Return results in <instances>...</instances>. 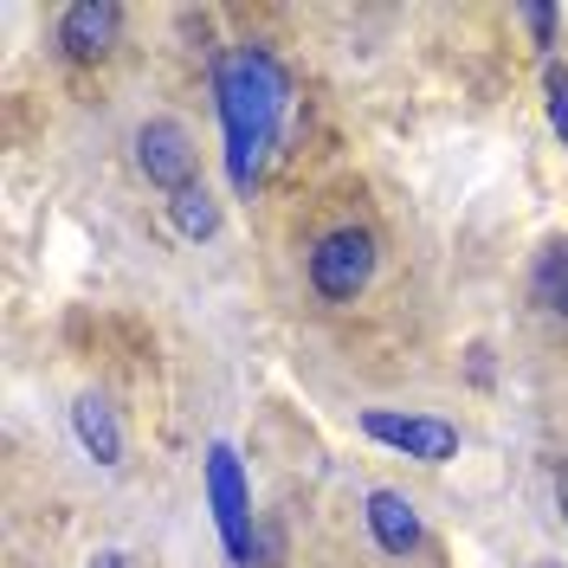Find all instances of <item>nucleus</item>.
<instances>
[{
	"instance_id": "f257e3e1",
	"label": "nucleus",
	"mask_w": 568,
	"mask_h": 568,
	"mask_svg": "<svg viewBox=\"0 0 568 568\" xmlns=\"http://www.w3.org/2000/svg\"><path fill=\"white\" fill-rule=\"evenodd\" d=\"M213 98H220V123H226V175L240 194L258 187L265 175V155L278 142L284 104H291V78L272 52L240 45L213 65Z\"/></svg>"
},
{
	"instance_id": "f03ea898",
	"label": "nucleus",
	"mask_w": 568,
	"mask_h": 568,
	"mask_svg": "<svg viewBox=\"0 0 568 568\" xmlns=\"http://www.w3.org/2000/svg\"><path fill=\"white\" fill-rule=\"evenodd\" d=\"M207 504H213V524H220L226 556L246 568V549H252V497H246L240 453H233L226 439H213V446H207Z\"/></svg>"
},
{
	"instance_id": "7ed1b4c3",
	"label": "nucleus",
	"mask_w": 568,
	"mask_h": 568,
	"mask_svg": "<svg viewBox=\"0 0 568 568\" xmlns=\"http://www.w3.org/2000/svg\"><path fill=\"white\" fill-rule=\"evenodd\" d=\"M368 278H375V240L362 226H336V233H323L311 246V284L329 304H349Z\"/></svg>"
},
{
	"instance_id": "20e7f679",
	"label": "nucleus",
	"mask_w": 568,
	"mask_h": 568,
	"mask_svg": "<svg viewBox=\"0 0 568 568\" xmlns=\"http://www.w3.org/2000/svg\"><path fill=\"white\" fill-rule=\"evenodd\" d=\"M362 433L382 439V446H394V453H407V459H420V465H446L453 453H459V426L433 420V414H388V407H368V414H362Z\"/></svg>"
},
{
	"instance_id": "39448f33",
	"label": "nucleus",
	"mask_w": 568,
	"mask_h": 568,
	"mask_svg": "<svg viewBox=\"0 0 568 568\" xmlns=\"http://www.w3.org/2000/svg\"><path fill=\"white\" fill-rule=\"evenodd\" d=\"M136 169L155 181L169 201H175V194H187V187H194V142H187V130H181V123H169V116L142 123V130H136Z\"/></svg>"
},
{
	"instance_id": "423d86ee",
	"label": "nucleus",
	"mask_w": 568,
	"mask_h": 568,
	"mask_svg": "<svg viewBox=\"0 0 568 568\" xmlns=\"http://www.w3.org/2000/svg\"><path fill=\"white\" fill-rule=\"evenodd\" d=\"M116 7L110 0H78V7H65V20H59V45H65L71 59H104L110 39H116Z\"/></svg>"
},
{
	"instance_id": "0eeeda50",
	"label": "nucleus",
	"mask_w": 568,
	"mask_h": 568,
	"mask_svg": "<svg viewBox=\"0 0 568 568\" xmlns=\"http://www.w3.org/2000/svg\"><path fill=\"white\" fill-rule=\"evenodd\" d=\"M368 530L388 556H414L420 549V510L400 491H368Z\"/></svg>"
},
{
	"instance_id": "6e6552de",
	"label": "nucleus",
	"mask_w": 568,
	"mask_h": 568,
	"mask_svg": "<svg viewBox=\"0 0 568 568\" xmlns=\"http://www.w3.org/2000/svg\"><path fill=\"white\" fill-rule=\"evenodd\" d=\"M71 426H78V446H84L98 465H116V459H123V426H116V414H110V400L84 394V400L71 407Z\"/></svg>"
},
{
	"instance_id": "1a4fd4ad",
	"label": "nucleus",
	"mask_w": 568,
	"mask_h": 568,
	"mask_svg": "<svg viewBox=\"0 0 568 568\" xmlns=\"http://www.w3.org/2000/svg\"><path fill=\"white\" fill-rule=\"evenodd\" d=\"M169 213H175V233H181V240H207L213 226H220V207L207 201V187H187V194H175V201H169Z\"/></svg>"
},
{
	"instance_id": "9d476101",
	"label": "nucleus",
	"mask_w": 568,
	"mask_h": 568,
	"mask_svg": "<svg viewBox=\"0 0 568 568\" xmlns=\"http://www.w3.org/2000/svg\"><path fill=\"white\" fill-rule=\"evenodd\" d=\"M536 304L568 317V246H549L542 265H536Z\"/></svg>"
},
{
	"instance_id": "9b49d317",
	"label": "nucleus",
	"mask_w": 568,
	"mask_h": 568,
	"mask_svg": "<svg viewBox=\"0 0 568 568\" xmlns=\"http://www.w3.org/2000/svg\"><path fill=\"white\" fill-rule=\"evenodd\" d=\"M549 123H556L562 142H568V71H549Z\"/></svg>"
},
{
	"instance_id": "f8f14e48",
	"label": "nucleus",
	"mask_w": 568,
	"mask_h": 568,
	"mask_svg": "<svg viewBox=\"0 0 568 568\" xmlns=\"http://www.w3.org/2000/svg\"><path fill=\"white\" fill-rule=\"evenodd\" d=\"M524 27L536 33V45H549V39H556V7H542V0H530V7H524Z\"/></svg>"
},
{
	"instance_id": "ddd939ff",
	"label": "nucleus",
	"mask_w": 568,
	"mask_h": 568,
	"mask_svg": "<svg viewBox=\"0 0 568 568\" xmlns=\"http://www.w3.org/2000/svg\"><path fill=\"white\" fill-rule=\"evenodd\" d=\"M91 568H130V556H116V549H104V556H91Z\"/></svg>"
},
{
	"instance_id": "4468645a",
	"label": "nucleus",
	"mask_w": 568,
	"mask_h": 568,
	"mask_svg": "<svg viewBox=\"0 0 568 568\" xmlns=\"http://www.w3.org/2000/svg\"><path fill=\"white\" fill-rule=\"evenodd\" d=\"M556 491H562V517H568V465H562V485H556Z\"/></svg>"
}]
</instances>
